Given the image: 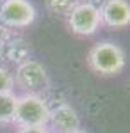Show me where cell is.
Wrapping results in <instances>:
<instances>
[{"label": "cell", "mask_w": 130, "mask_h": 133, "mask_svg": "<svg viewBox=\"0 0 130 133\" xmlns=\"http://www.w3.org/2000/svg\"><path fill=\"white\" fill-rule=\"evenodd\" d=\"M50 121V108L39 94H21L16 99L13 123L18 128H45Z\"/></svg>", "instance_id": "obj_1"}, {"label": "cell", "mask_w": 130, "mask_h": 133, "mask_svg": "<svg viewBox=\"0 0 130 133\" xmlns=\"http://www.w3.org/2000/svg\"><path fill=\"white\" fill-rule=\"evenodd\" d=\"M87 64L102 76H114L125 68V51L110 41L96 43L87 53Z\"/></svg>", "instance_id": "obj_2"}, {"label": "cell", "mask_w": 130, "mask_h": 133, "mask_svg": "<svg viewBox=\"0 0 130 133\" xmlns=\"http://www.w3.org/2000/svg\"><path fill=\"white\" fill-rule=\"evenodd\" d=\"M66 18L70 30L84 37L96 34L102 25L100 7H96L93 2H79Z\"/></svg>", "instance_id": "obj_3"}, {"label": "cell", "mask_w": 130, "mask_h": 133, "mask_svg": "<svg viewBox=\"0 0 130 133\" xmlns=\"http://www.w3.org/2000/svg\"><path fill=\"white\" fill-rule=\"evenodd\" d=\"M14 83L21 87L23 91H27V94H39L41 91L48 89V73L46 69L36 61H23L18 66V69L14 73Z\"/></svg>", "instance_id": "obj_4"}, {"label": "cell", "mask_w": 130, "mask_h": 133, "mask_svg": "<svg viewBox=\"0 0 130 133\" xmlns=\"http://www.w3.org/2000/svg\"><path fill=\"white\" fill-rule=\"evenodd\" d=\"M36 20V9L29 0H4L0 4V23L11 29L29 27Z\"/></svg>", "instance_id": "obj_5"}, {"label": "cell", "mask_w": 130, "mask_h": 133, "mask_svg": "<svg viewBox=\"0 0 130 133\" xmlns=\"http://www.w3.org/2000/svg\"><path fill=\"white\" fill-rule=\"evenodd\" d=\"M102 23L110 29H125L130 25L128 0H105L100 9Z\"/></svg>", "instance_id": "obj_6"}, {"label": "cell", "mask_w": 130, "mask_h": 133, "mask_svg": "<svg viewBox=\"0 0 130 133\" xmlns=\"http://www.w3.org/2000/svg\"><path fill=\"white\" fill-rule=\"evenodd\" d=\"M48 123L54 126L55 133H70L73 130L80 128V121L77 112L66 103L59 105L55 110H50V121Z\"/></svg>", "instance_id": "obj_7"}, {"label": "cell", "mask_w": 130, "mask_h": 133, "mask_svg": "<svg viewBox=\"0 0 130 133\" xmlns=\"http://www.w3.org/2000/svg\"><path fill=\"white\" fill-rule=\"evenodd\" d=\"M18 96L14 92H2L0 94V124L13 123L14 110H16Z\"/></svg>", "instance_id": "obj_8"}, {"label": "cell", "mask_w": 130, "mask_h": 133, "mask_svg": "<svg viewBox=\"0 0 130 133\" xmlns=\"http://www.w3.org/2000/svg\"><path fill=\"white\" fill-rule=\"evenodd\" d=\"M80 0H46V7L57 16H68Z\"/></svg>", "instance_id": "obj_9"}, {"label": "cell", "mask_w": 130, "mask_h": 133, "mask_svg": "<svg viewBox=\"0 0 130 133\" xmlns=\"http://www.w3.org/2000/svg\"><path fill=\"white\" fill-rule=\"evenodd\" d=\"M14 78L5 68H0V94L2 92H13Z\"/></svg>", "instance_id": "obj_10"}, {"label": "cell", "mask_w": 130, "mask_h": 133, "mask_svg": "<svg viewBox=\"0 0 130 133\" xmlns=\"http://www.w3.org/2000/svg\"><path fill=\"white\" fill-rule=\"evenodd\" d=\"M16 133H50V131L45 126V128H18Z\"/></svg>", "instance_id": "obj_11"}, {"label": "cell", "mask_w": 130, "mask_h": 133, "mask_svg": "<svg viewBox=\"0 0 130 133\" xmlns=\"http://www.w3.org/2000/svg\"><path fill=\"white\" fill-rule=\"evenodd\" d=\"M7 36H9V30H7V27H4V25L0 23V43L4 41Z\"/></svg>", "instance_id": "obj_12"}, {"label": "cell", "mask_w": 130, "mask_h": 133, "mask_svg": "<svg viewBox=\"0 0 130 133\" xmlns=\"http://www.w3.org/2000/svg\"><path fill=\"white\" fill-rule=\"evenodd\" d=\"M70 133H87V131H84V130H80V128H79V130H73V131H70Z\"/></svg>", "instance_id": "obj_13"}]
</instances>
